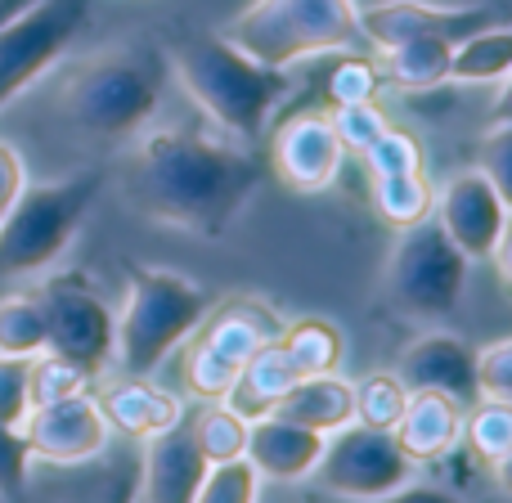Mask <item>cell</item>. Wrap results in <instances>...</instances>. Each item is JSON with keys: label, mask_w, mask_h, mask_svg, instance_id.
Wrapping results in <instances>:
<instances>
[{"label": "cell", "mask_w": 512, "mask_h": 503, "mask_svg": "<svg viewBox=\"0 0 512 503\" xmlns=\"http://www.w3.org/2000/svg\"><path fill=\"white\" fill-rule=\"evenodd\" d=\"M122 180L131 207L149 221L216 239L252 203L261 171L243 144L171 126L135 144Z\"/></svg>", "instance_id": "cell-1"}, {"label": "cell", "mask_w": 512, "mask_h": 503, "mask_svg": "<svg viewBox=\"0 0 512 503\" xmlns=\"http://www.w3.org/2000/svg\"><path fill=\"white\" fill-rule=\"evenodd\" d=\"M167 63L171 77L198 104V113L234 144L261 140L270 113L292 90L288 68H270V63L252 59L221 32H198L176 41L167 50Z\"/></svg>", "instance_id": "cell-2"}, {"label": "cell", "mask_w": 512, "mask_h": 503, "mask_svg": "<svg viewBox=\"0 0 512 503\" xmlns=\"http://www.w3.org/2000/svg\"><path fill=\"white\" fill-rule=\"evenodd\" d=\"M171 81L167 50L158 45H117L86 59L59 90V117L90 140H131L158 113Z\"/></svg>", "instance_id": "cell-3"}, {"label": "cell", "mask_w": 512, "mask_h": 503, "mask_svg": "<svg viewBox=\"0 0 512 503\" xmlns=\"http://www.w3.org/2000/svg\"><path fill=\"white\" fill-rule=\"evenodd\" d=\"M207 306L212 301L194 279L176 270L135 265L113 328V355L122 360L126 378L158 373V364H167V355L185 346V337L207 319Z\"/></svg>", "instance_id": "cell-4"}, {"label": "cell", "mask_w": 512, "mask_h": 503, "mask_svg": "<svg viewBox=\"0 0 512 503\" xmlns=\"http://www.w3.org/2000/svg\"><path fill=\"white\" fill-rule=\"evenodd\" d=\"M221 36L270 68H292L315 54H346L364 41L355 0H256Z\"/></svg>", "instance_id": "cell-5"}, {"label": "cell", "mask_w": 512, "mask_h": 503, "mask_svg": "<svg viewBox=\"0 0 512 503\" xmlns=\"http://www.w3.org/2000/svg\"><path fill=\"white\" fill-rule=\"evenodd\" d=\"M104 189V171L86 167L77 176L32 185L27 180L18 203L0 221V274H41L68 252L86 212Z\"/></svg>", "instance_id": "cell-6"}, {"label": "cell", "mask_w": 512, "mask_h": 503, "mask_svg": "<svg viewBox=\"0 0 512 503\" xmlns=\"http://www.w3.org/2000/svg\"><path fill=\"white\" fill-rule=\"evenodd\" d=\"M468 256L445 239L436 221L400 230L396 248L387 256V297L409 319H445L459 310L468 288Z\"/></svg>", "instance_id": "cell-7"}, {"label": "cell", "mask_w": 512, "mask_h": 503, "mask_svg": "<svg viewBox=\"0 0 512 503\" xmlns=\"http://www.w3.org/2000/svg\"><path fill=\"white\" fill-rule=\"evenodd\" d=\"M283 333V319L265 306L261 297H234L216 310L212 319L185 337V387L198 400H225L239 378L243 360L261 342H274Z\"/></svg>", "instance_id": "cell-8"}, {"label": "cell", "mask_w": 512, "mask_h": 503, "mask_svg": "<svg viewBox=\"0 0 512 503\" xmlns=\"http://www.w3.org/2000/svg\"><path fill=\"white\" fill-rule=\"evenodd\" d=\"M95 0H32L0 23V108L68 54L90 27Z\"/></svg>", "instance_id": "cell-9"}, {"label": "cell", "mask_w": 512, "mask_h": 503, "mask_svg": "<svg viewBox=\"0 0 512 503\" xmlns=\"http://www.w3.org/2000/svg\"><path fill=\"white\" fill-rule=\"evenodd\" d=\"M418 463L396 445V436L382 427L346 423L324 441L315 472L310 477L328 490L337 503H360V499H382L414 481Z\"/></svg>", "instance_id": "cell-10"}, {"label": "cell", "mask_w": 512, "mask_h": 503, "mask_svg": "<svg viewBox=\"0 0 512 503\" xmlns=\"http://www.w3.org/2000/svg\"><path fill=\"white\" fill-rule=\"evenodd\" d=\"M36 297H41V310H45V351L72 360L90 378L104 373L108 360H113L117 315L95 292V283L86 274H50L36 288Z\"/></svg>", "instance_id": "cell-11"}, {"label": "cell", "mask_w": 512, "mask_h": 503, "mask_svg": "<svg viewBox=\"0 0 512 503\" xmlns=\"http://www.w3.org/2000/svg\"><path fill=\"white\" fill-rule=\"evenodd\" d=\"M432 221L468 261H490L508 243V194L481 167H468L445 180Z\"/></svg>", "instance_id": "cell-12"}, {"label": "cell", "mask_w": 512, "mask_h": 503, "mask_svg": "<svg viewBox=\"0 0 512 503\" xmlns=\"http://www.w3.org/2000/svg\"><path fill=\"white\" fill-rule=\"evenodd\" d=\"M18 427H23V436H27L32 459L59 463V468L95 459V454L108 445V436H113L90 391L63 396V400H54V405L27 409V418Z\"/></svg>", "instance_id": "cell-13"}, {"label": "cell", "mask_w": 512, "mask_h": 503, "mask_svg": "<svg viewBox=\"0 0 512 503\" xmlns=\"http://www.w3.org/2000/svg\"><path fill=\"white\" fill-rule=\"evenodd\" d=\"M346 162V149L337 140L328 113H297L274 131L270 167L292 194H324Z\"/></svg>", "instance_id": "cell-14"}, {"label": "cell", "mask_w": 512, "mask_h": 503, "mask_svg": "<svg viewBox=\"0 0 512 503\" xmlns=\"http://www.w3.org/2000/svg\"><path fill=\"white\" fill-rule=\"evenodd\" d=\"M499 23L490 5H432V0H378V5L360 9V36L373 50H391V45L409 41V36H463L481 32V27Z\"/></svg>", "instance_id": "cell-15"}, {"label": "cell", "mask_w": 512, "mask_h": 503, "mask_svg": "<svg viewBox=\"0 0 512 503\" xmlns=\"http://www.w3.org/2000/svg\"><path fill=\"white\" fill-rule=\"evenodd\" d=\"M391 373L405 382V391H441L459 405L477 400V351L454 333H423L400 351Z\"/></svg>", "instance_id": "cell-16"}, {"label": "cell", "mask_w": 512, "mask_h": 503, "mask_svg": "<svg viewBox=\"0 0 512 503\" xmlns=\"http://www.w3.org/2000/svg\"><path fill=\"white\" fill-rule=\"evenodd\" d=\"M212 463L198 454L189 427H171L144 441V463H140V486L135 503H194Z\"/></svg>", "instance_id": "cell-17"}, {"label": "cell", "mask_w": 512, "mask_h": 503, "mask_svg": "<svg viewBox=\"0 0 512 503\" xmlns=\"http://www.w3.org/2000/svg\"><path fill=\"white\" fill-rule=\"evenodd\" d=\"M328 436L310 432L301 423H288L279 414H265L248 423V441H243V459L256 477L270 481H306L315 472L319 454H324Z\"/></svg>", "instance_id": "cell-18"}, {"label": "cell", "mask_w": 512, "mask_h": 503, "mask_svg": "<svg viewBox=\"0 0 512 503\" xmlns=\"http://www.w3.org/2000/svg\"><path fill=\"white\" fill-rule=\"evenodd\" d=\"M391 436L414 463H436L463 441V405L441 391H409Z\"/></svg>", "instance_id": "cell-19"}, {"label": "cell", "mask_w": 512, "mask_h": 503, "mask_svg": "<svg viewBox=\"0 0 512 503\" xmlns=\"http://www.w3.org/2000/svg\"><path fill=\"white\" fill-rule=\"evenodd\" d=\"M95 405H99V414H104L108 432L140 436V441H149V436H158V432H171V427H180V418H185V409H180V400L171 396V391L153 387V382H144V378L113 382V387H104L95 396Z\"/></svg>", "instance_id": "cell-20"}, {"label": "cell", "mask_w": 512, "mask_h": 503, "mask_svg": "<svg viewBox=\"0 0 512 503\" xmlns=\"http://www.w3.org/2000/svg\"><path fill=\"white\" fill-rule=\"evenodd\" d=\"M297 378H301L297 364L288 360V351H283L279 337H274V342H261L248 360H243V369H239V378H234L225 405L252 423V418L274 414V405H279L283 391H288Z\"/></svg>", "instance_id": "cell-21"}, {"label": "cell", "mask_w": 512, "mask_h": 503, "mask_svg": "<svg viewBox=\"0 0 512 503\" xmlns=\"http://www.w3.org/2000/svg\"><path fill=\"white\" fill-rule=\"evenodd\" d=\"M274 414L288 418V423H301L319 436H333L337 427L351 423V382L337 378V373H310V378H297L283 400L274 405Z\"/></svg>", "instance_id": "cell-22"}, {"label": "cell", "mask_w": 512, "mask_h": 503, "mask_svg": "<svg viewBox=\"0 0 512 503\" xmlns=\"http://www.w3.org/2000/svg\"><path fill=\"white\" fill-rule=\"evenodd\" d=\"M450 36H409V41L391 45V50H378L382 63V81L400 90H432L441 81H450Z\"/></svg>", "instance_id": "cell-23"}, {"label": "cell", "mask_w": 512, "mask_h": 503, "mask_svg": "<svg viewBox=\"0 0 512 503\" xmlns=\"http://www.w3.org/2000/svg\"><path fill=\"white\" fill-rule=\"evenodd\" d=\"M508 68H512V32L504 18L463 36V41H454V50H450V81H463V86L504 81Z\"/></svg>", "instance_id": "cell-24"}, {"label": "cell", "mask_w": 512, "mask_h": 503, "mask_svg": "<svg viewBox=\"0 0 512 503\" xmlns=\"http://www.w3.org/2000/svg\"><path fill=\"white\" fill-rule=\"evenodd\" d=\"M279 346L288 351V360L297 364L301 378H310V373H337L342 369V355H346L342 328L328 324V319H319V315L283 324Z\"/></svg>", "instance_id": "cell-25"}, {"label": "cell", "mask_w": 512, "mask_h": 503, "mask_svg": "<svg viewBox=\"0 0 512 503\" xmlns=\"http://www.w3.org/2000/svg\"><path fill=\"white\" fill-rule=\"evenodd\" d=\"M373 207L391 230H409V225L432 221L436 207V189L423 171H409V176H373Z\"/></svg>", "instance_id": "cell-26"}, {"label": "cell", "mask_w": 512, "mask_h": 503, "mask_svg": "<svg viewBox=\"0 0 512 503\" xmlns=\"http://www.w3.org/2000/svg\"><path fill=\"white\" fill-rule=\"evenodd\" d=\"M463 441L472 445L481 463H490V472H499V481H508V454H512V409L495 405V400H477L468 418H463Z\"/></svg>", "instance_id": "cell-27"}, {"label": "cell", "mask_w": 512, "mask_h": 503, "mask_svg": "<svg viewBox=\"0 0 512 503\" xmlns=\"http://www.w3.org/2000/svg\"><path fill=\"white\" fill-rule=\"evenodd\" d=\"M41 351H45V310H41L36 288L0 297V355L32 360Z\"/></svg>", "instance_id": "cell-28"}, {"label": "cell", "mask_w": 512, "mask_h": 503, "mask_svg": "<svg viewBox=\"0 0 512 503\" xmlns=\"http://www.w3.org/2000/svg\"><path fill=\"white\" fill-rule=\"evenodd\" d=\"M189 436H194L198 454H203L207 463H230V459H243V441H248V418H239L225 400H207L203 409H198L194 427H189Z\"/></svg>", "instance_id": "cell-29"}, {"label": "cell", "mask_w": 512, "mask_h": 503, "mask_svg": "<svg viewBox=\"0 0 512 503\" xmlns=\"http://www.w3.org/2000/svg\"><path fill=\"white\" fill-rule=\"evenodd\" d=\"M405 400H409V391L396 373H369V378L351 382V423L391 432L400 409H405Z\"/></svg>", "instance_id": "cell-30"}, {"label": "cell", "mask_w": 512, "mask_h": 503, "mask_svg": "<svg viewBox=\"0 0 512 503\" xmlns=\"http://www.w3.org/2000/svg\"><path fill=\"white\" fill-rule=\"evenodd\" d=\"M77 391H90V373L77 369L72 360L54 351H41L27 360V405H54L63 396H77Z\"/></svg>", "instance_id": "cell-31"}, {"label": "cell", "mask_w": 512, "mask_h": 503, "mask_svg": "<svg viewBox=\"0 0 512 503\" xmlns=\"http://www.w3.org/2000/svg\"><path fill=\"white\" fill-rule=\"evenodd\" d=\"M369 176H409V171H423V140L405 126H387L369 149L360 153Z\"/></svg>", "instance_id": "cell-32"}, {"label": "cell", "mask_w": 512, "mask_h": 503, "mask_svg": "<svg viewBox=\"0 0 512 503\" xmlns=\"http://www.w3.org/2000/svg\"><path fill=\"white\" fill-rule=\"evenodd\" d=\"M378 90H382L378 63L360 59V54H351V50H346L342 59L333 63V72H328V81H324V95H328V104H333V108L378 99Z\"/></svg>", "instance_id": "cell-33"}, {"label": "cell", "mask_w": 512, "mask_h": 503, "mask_svg": "<svg viewBox=\"0 0 512 503\" xmlns=\"http://www.w3.org/2000/svg\"><path fill=\"white\" fill-rule=\"evenodd\" d=\"M256 490H261V477L248 468V459H230L207 468L194 503H256Z\"/></svg>", "instance_id": "cell-34"}, {"label": "cell", "mask_w": 512, "mask_h": 503, "mask_svg": "<svg viewBox=\"0 0 512 503\" xmlns=\"http://www.w3.org/2000/svg\"><path fill=\"white\" fill-rule=\"evenodd\" d=\"M328 122H333L337 140H342L346 153H364L373 140H378L382 131H387V113H382L378 99H364V104H342L328 113Z\"/></svg>", "instance_id": "cell-35"}, {"label": "cell", "mask_w": 512, "mask_h": 503, "mask_svg": "<svg viewBox=\"0 0 512 503\" xmlns=\"http://www.w3.org/2000/svg\"><path fill=\"white\" fill-rule=\"evenodd\" d=\"M477 396L495 400V405H512V342L508 337H499V342L477 351Z\"/></svg>", "instance_id": "cell-36"}, {"label": "cell", "mask_w": 512, "mask_h": 503, "mask_svg": "<svg viewBox=\"0 0 512 503\" xmlns=\"http://www.w3.org/2000/svg\"><path fill=\"white\" fill-rule=\"evenodd\" d=\"M27 477H32V450L23 427L0 423V499H23Z\"/></svg>", "instance_id": "cell-37"}, {"label": "cell", "mask_w": 512, "mask_h": 503, "mask_svg": "<svg viewBox=\"0 0 512 503\" xmlns=\"http://www.w3.org/2000/svg\"><path fill=\"white\" fill-rule=\"evenodd\" d=\"M27 360L0 355V423H23L27 418Z\"/></svg>", "instance_id": "cell-38"}, {"label": "cell", "mask_w": 512, "mask_h": 503, "mask_svg": "<svg viewBox=\"0 0 512 503\" xmlns=\"http://www.w3.org/2000/svg\"><path fill=\"white\" fill-rule=\"evenodd\" d=\"M23 185H27V167H23V158H18L14 144L0 140V221H5L9 207L18 203Z\"/></svg>", "instance_id": "cell-39"}, {"label": "cell", "mask_w": 512, "mask_h": 503, "mask_svg": "<svg viewBox=\"0 0 512 503\" xmlns=\"http://www.w3.org/2000/svg\"><path fill=\"white\" fill-rule=\"evenodd\" d=\"M360 503H463L454 490H441V486H414V481H405L400 490H391V495L382 499H360Z\"/></svg>", "instance_id": "cell-40"}, {"label": "cell", "mask_w": 512, "mask_h": 503, "mask_svg": "<svg viewBox=\"0 0 512 503\" xmlns=\"http://www.w3.org/2000/svg\"><path fill=\"white\" fill-rule=\"evenodd\" d=\"M108 503H135V490H131V495H117V499H108Z\"/></svg>", "instance_id": "cell-41"}]
</instances>
